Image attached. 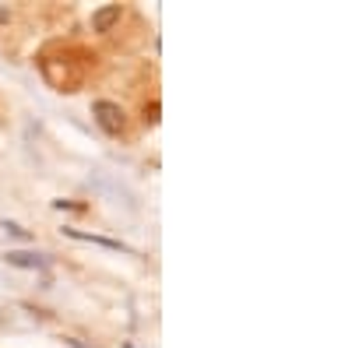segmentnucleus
I'll use <instances>...</instances> for the list:
<instances>
[{
    "label": "nucleus",
    "instance_id": "3",
    "mask_svg": "<svg viewBox=\"0 0 352 348\" xmlns=\"http://www.w3.org/2000/svg\"><path fill=\"white\" fill-rule=\"evenodd\" d=\"M64 236L71 240H81V243H96V246H106V250H127L120 240H106V236H92V232H81V229H64Z\"/></svg>",
    "mask_w": 352,
    "mask_h": 348
},
{
    "label": "nucleus",
    "instance_id": "4",
    "mask_svg": "<svg viewBox=\"0 0 352 348\" xmlns=\"http://www.w3.org/2000/svg\"><path fill=\"white\" fill-rule=\"evenodd\" d=\"M113 21H120V4H109V8H99V11L92 14V28H96V32H106V28H109Z\"/></svg>",
    "mask_w": 352,
    "mask_h": 348
},
{
    "label": "nucleus",
    "instance_id": "2",
    "mask_svg": "<svg viewBox=\"0 0 352 348\" xmlns=\"http://www.w3.org/2000/svg\"><path fill=\"white\" fill-rule=\"evenodd\" d=\"M8 264L43 271V268H46V257H43V253H28V250H8Z\"/></svg>",
    "mask_w": 352,
    "mask_h": 348
},
{
    "label": "nucleus",
    "instance_id": "1",
    "mask_svg": "<svg viewBox=\"0 0 352 348\" xmlns=\"http://www.w3.org/2000/svg\"><path fill=\"white\" fill-rule=\"evenodd\" d=\"M92 113H96V120L102 124V130H109V134H120L124 130V113H120V106H116V102L99 99L92 106Z\"/></svg>",
    "mask_w": 352,
    "mask_h": 348
}]
</instances>
